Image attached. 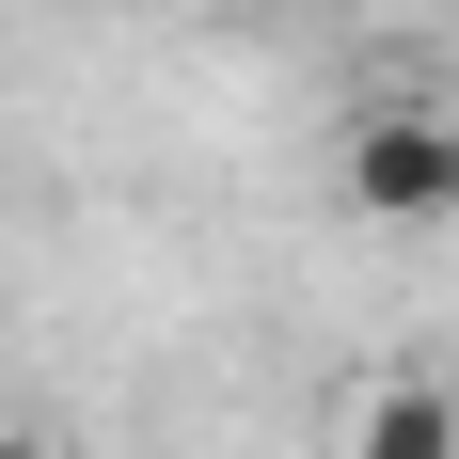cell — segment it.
<instances>
[{"label":"cell","instance_id":"6da1fadb","mask_svg":"<svg viewBox=\"0 0 459 459\" xmlns=\"http://www.w3.org/2000/svg\"><path fill=\"white\" fill-rule=\"evenodd\" d=\"M349 206L365 222H459V111H380L349 143Z\"/></svg>","mask_w":459,"mask_h":459},{"label":"cell","instance_id":"7a4b0ae2","mask_svg":"<svg viewBox=\"0 0 459 459\" xmlns=\"http://www.w3.org/2000/svg\"><path fill=\"white\" fill-rule=\"evenodd\" d=\"M349 459H459V396L444 380H380L365 428H349Z\"/></svg>","mask_w":459,"mask_h":459},{"label":"cell","instance_id":"3957f363","mask_svg":"<svg viewBox=\"0 0 459 459\" xmlns=\"http://www.w3.org/2000/svg\"><path fill=\"white\" fill-rule=\"evenodd\" d=\"M0 459H64V444H48V428H0Z\"/></svg>","mask_w":459,"mask_h":459}]
</instances>
